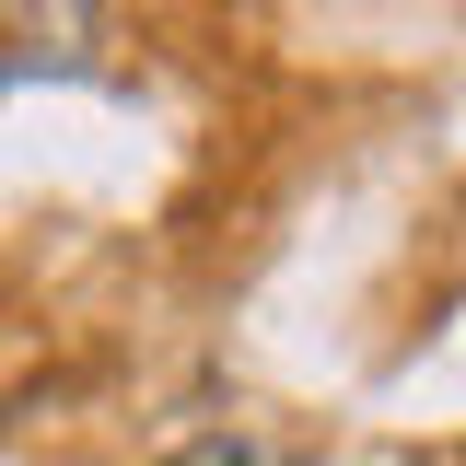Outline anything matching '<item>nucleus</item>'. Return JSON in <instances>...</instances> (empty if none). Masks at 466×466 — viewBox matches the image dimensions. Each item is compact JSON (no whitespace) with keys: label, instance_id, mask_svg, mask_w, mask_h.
Wrapping results in <instances>:
<instances>
[{"label":"nucleus","instance_id":"1","mask_svg":"<svg viewBox=\"0 0 466 466\" xmlns=\"http://www.w3.org/2000/svg\"><path fill=\"white\" fill-rule=\"evenodd\" d=\"M164 466H268L257 443H187V455H164Z\"/></svg>","mask_w":466,"mask_h":466}]
</instances>
